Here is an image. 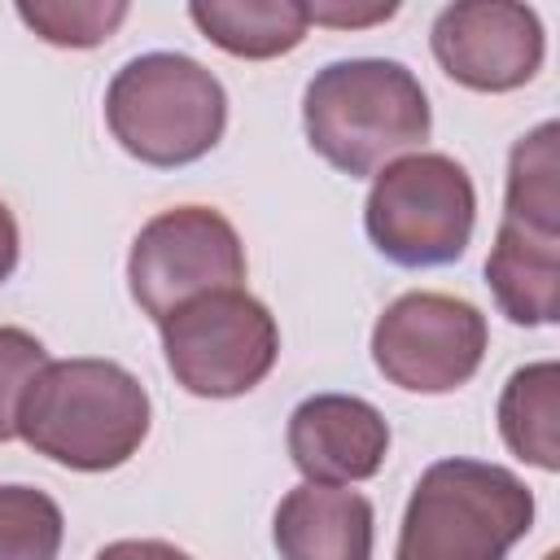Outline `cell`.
Here are the masks:
<instances>
[{
    "label": "cell",
    "mask_w": 560,
    "mask_h": 560,
    "mask_svg": "<svg viewBox=\"0 0 560 560\" xmlns=\"http://www.w3.org/2000/svg\"><path fill=\"white\" fill-rule=\"evenodd\" d=\"M149 394L114 359H57L31 381L18 438L74 472L122 468L149 438Z\"/></svg>",
    "instance_id": "6da1fadb"
},
{
    "label": "cell",
    "mask_w": 560,
    "mask_h": 560,
    "mask_svg": "<svg viewBox=\"0 0 560 560\" xmlns=\"http://www.w3.org/2000/svg\"><path fill=\"white\" fill-rule=\"evenodd\" d=\"M311 149L350 179L376 175L429 140L433 114L420 79L389 57H350L315 70L302 96Z\"/></svg>",
    "instance_id": "7a4b0ae2"
},
{
    "label": "cell",
    "mask_w": 560,
    "mask_h": 560,
    "mask_svg": "<svg viewBox=\"0 0 560 560\" xmlns=\"http://www.w3.org/2000/svg\"><path fill=\"white\" fill-rule=\"evenodd\" d=\"M534 525V490L486 459H438L420 472L394 560H503Z\"/></svg>",
    "instance_id": "3957f363"
},
{
    "label": "cell",
    "mask_w": 560,
    "mask_h": 560,
    "mask_svg": "<svg viewBox=\"0 0 560 560\" xmlns=\"http://www.w3.org/2000/svg\"><path fill=\"white\" fill-rule=\"evenodd\" d=\"M105 122L136 162L175 171L223 140L228 92L184 52H140L109 79Z\"/></svg>",
    "instance_id": "277c9868"
},
{
    "label": "cell",
    "mask_w": 560,
    "mask_h": 560,
    "mask_svg": "<svg viewBox=\"0 0 560 560\" xmlns=\"http://www.w3.org/2000/svg\"><path fill=\"white\" fill-rule=\"evenodd\" d=\"M477 223L468 171L446 153H407L372 179L363 228L368 241L398 267H446L464 258Z\"/></svg>",
    "instance_id": "5b68a950"
},
{
    "label": "cell",
    "mask_w": 560,
    "mask_h": 560,
    "mask_svg": "<svg viewBox=\"0 0 560 560\" xmlns=\"http://www.w3.org/2000/svg\"><path fill=\"white\" fill-rule=\"evenodd\" d=\"M162 350L175 385L197 398H236L262 385L280 354L276 315L245 289L192 298L162 324Z\"/></svg>",
    "instance_id": "8992f818"
},
{
    "label": "cell",
    "mask_w": 560,
    "mask_h": 560,
    "mask_svg": "<svg viewBox=\"0 0 560 560\" xmlns=\"http://www.w3.org/2000/svg\"><path fill=\"white\" fill-rule=\"evenodd\" d=\"M245 245L214 206H175L153 214L127 254V284L136 306L162 324L192 298L241 289Z\"/></svg>",
    "instance_id": "52a82bcc"
},
{
    "label": "cell",
    "mask_w": 560,
    "mask_h": 560,
    "mask_svg": "<svg viewBox=\"0 0 560 560\" xmlns=\"http://www.w3.org/2000/svg\"><path fill=\"white\" fill-rule=\"evenodd\" d=\"M486 315L455 293H402L372 328L376 372L411 394H451L468 385L486 359Z\"/></svg>",
    "instance_id": "ba28073f"
},
{
    "label": "cell",
    "mask_w": 560,
    "mask_h": 560,
    "mask_svg": "<svg viewBox=\"0 0 560 560\" xmlns=\"http://www.w3.org/2000/svg\"><path fill=\"white\" fill-rule=\"evenodd\" d=\"M429 48L438 66L472 92H516L542 70V22L529 4L464 0L433 18Z\"/></svg>",
    "instance_id": "9c48e42d"
},
{
    "label": "cell",
    "mask_w": 560,
    "mask_h": 560,
    "mask_svg": "<svg viewBox=\"0 0 560 560\" xmlns=\"http://www.w3.org/2000/svg\"><path fill=\"white\" fill-rule=\"evenodd\" d=\"M289 459L311 486H354L389 455L385 416L354 394H311L289 416Z\"/></svg>",
    "instance_id": "30bf717a"
},
{
    "label": "cell",
    "mask_w": 560,
    "mask_h": 560,
    "mask_svg": "<svg viewBox=\"0 0 560 560\" xmlns=\"http://www.w3.org/2000/svg\"><path fill=\"white\" fill-rule=\"evenodd\" d=\"M271 538L280 560H372L376 516L359 490L306 481L280 499Z\"/></svg>",
    "instance_id": "8fae6325"
},
{
    "label": "cell",
    "mask_w": 560,
    "mask_h": 560,
    "mask_svg": "<svg viewBox=\"0 0 560 560\" xmlns=\"http://www.w3.org/2000/svg\"><path fill=\"white\" fill-rule=\"evenodd\" d=\"M486 284L512 324L542 328L560 319V232L503 219L486 258Z\"/></svg>",
    "instance_id": "7c38bea8"
},
{
    "label": "cell",
    "mask_w": 560,
    "mask_h": 560,
    "mask_svg": "<svg viewBox=\"0 0 560 560\" xmlns=\"http://www.w3.org/2000/svg\"><path fill=\"white\" fill-rule=\"evenodd\" d=\"M197 31L245 61H271L306 39L311 13L302 0H197L188 4Z\"/></svg>",
    "instance_id": "4fadbf2b"
},
{
    "label": "cell",
    "mask_w": 560,
    "mask_h": 560,
    "mask_svg": "<svg viewBox=\"0 0 560 560\" xmlns=\"http://www.w3.org/2000/svg\"><path fill=\"white\" fill-rule=\"evenodd\" d=\"M499 433L516 459L542 472L560 468V368L551 359L508 376L499 394Z\"/></svg>",
    "instance_id": "5bb4252c"
},
{
    "label": "cell",
    "mask_w": 560,
    "mask_h": 560,
    "mask_svg": "<svg viewBox=\"0 0 560 560\" xmlns=\"http://www.w3.org/2000/svg\"><path fill=\"white\" fill-rule=\"evenodd\" d=\"M556 136H560V127L547 118L512 144L503 219L560 232V153H556Z\"/></svg>",
    "instance_id": "9a60e30c"
},
{
    "label": "cell",
    "mask_w": 560,
    "mask_h": 560,
    "mask_svg": "<svg viewBox=\"0 0 560 560\" xmlns=\"http://www.w3.org/2000/svg\"><path fill=\"white\" fill-rule=\"evenodd\" d=\"M61 508L35 486H0V560H57Z\"/></svg>",
    "instance_id": "2e32d148"
},
{
    "label": "cell",
    "mask_w": 560,
    "mask_h": 560,
    "mask_svg": "<svg viewBox=\"0 0 560 560\" xmlns=\"http://www.w3.org/2000/svg\"><path fill=\"white\" fill-rule=\"evenodd\" d=\"M122 0H22L18 18L57 48H96L127 22Z\"/></svg>",
    "instance_id": "e0dca14e"
},
{
    "label": "cell",
    "mask_w": 560,
    "mask_h": 560,
    "mask_svg": "<svg viewBox=\"0 0 560 560\" xmlns=\"http://www.w3.org/2000/svg\"><path fill=\"white\" fill-rule=\"evenodd\" d=\"M44 363H48V354H44V341L35 332L0 324V442L18 438L22 398H26V389Z\"/></svg>",
    "instance_id": "ac0fdd59"
},
{
    "label": "cell",
    "mask_w": 560,
    "mask_h": 560,
    "mask_svg": "<svg viewBox=\"0 0 560 560\" xmlns=\"http://www.w3.org/2000/svg\"><path fill=\"white\" fill-rule=\"evenodd\" d=\"M311 22H328V26H372V22H385L398 13V4H368V9H354V4H306Z\"/></svg>",
    "instance_id": "d6986e66"
},
{
    "label": "cell",
    "mask_w": 560,
    "mask_h": 560,
    "mask_svg": "<svg viewBox=\"0 0 560 560\" xmlns=\"http://www.w3.org/2000/svg\"><path fill=\"white\" fill-rule=\"evenodd\" d=\"M96 560H192V556L162 538H118V542L101 547Z\"/></svg>",
    "instance_id": "ffe728a7"
},
{
    "label": "cell",
    "mask_w": 560,
    "mask_h": 560,
    "mask_svg": "<svg viewBox=\"0 0 560 560\" xmlns=\"http://www.w3.org/2000/svg\"><path fill=\"white\" fill-rule=\"evenodd\" d=\"M18 219H13V210L0 201V284L13 276V267H18Z\"/></svg>",
    "instance_id": "44dd1931"
},
{
    "label": "cell",
    "mask_w": 560,
    "mask_h": 560,
    "mask_svg": "<svg viewBox=\"0 0 560 560\" xmlns=\"http://www.w3.org/2000/svg\"><path fill=\"white\" fill-rule=\"evenodd\" d=\"M542 560H560V551H547V556H542Z\"/></svg>",
    "instance_id": "7402d4cb"
}]
</instances>
